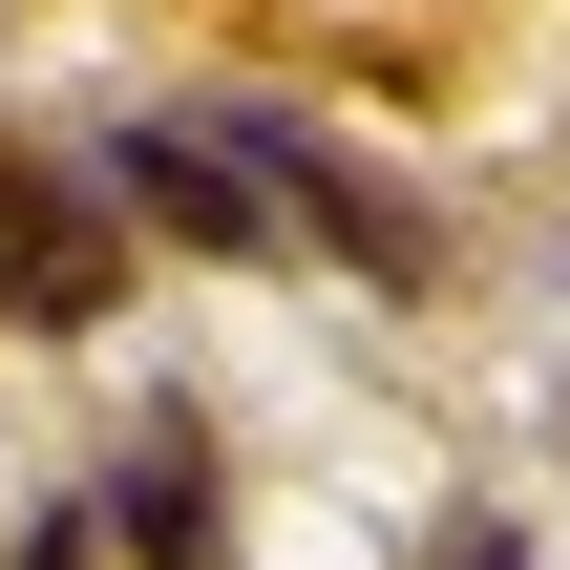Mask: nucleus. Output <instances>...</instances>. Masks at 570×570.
<instances>
[{"label":"nucleus","instance_id":"obj_1","mask_svg":"<svg viewBox=\"0 0 570 570\" xmlns=\"http://www.w3.org/2000/svg\"><path fill=\"white\" fill-rule=\"evenodd\" d=\"M0 317H21V338L127 317V212H106V169L21 148V127H0Z\"/></svg>","mask_w":570,"mask_h":570},{"label":"nucleus","instance_id":"obj_2","mask_svg":"<svg viewBox=\"0 0 570 570\" xmlns=\"http://www.w3.org/2000/svg\"><path fill=\"white\" fill-rule=\"evenodd\" d=\"M106 212H127V233H190V254H275L254 127H127V148H106Z\"/></svg>","mask_w":570,"mask_h":570},{"label":"nucleus","instance_id":"obj_3","mask_svg":"<svg viewBox=\"0 0 570 570\" xmlns=\"http://www.w3.org/2000/svg\"><path fill=\"white\" fill-rule=\"evenodd\" d=\"M254 169H275V233H338V254H360L381 296L423 275V212H402V190H381L360 148H317V127H254Z\"/></svg>","mask_w":570,"mask_h":570},{"label":"nucleus","instance_id":"obj_4","mask_svg":"<svg viewBox=\"0 0 570 570\" xmlns=\"http://www.w3.org/2000/svg\"><path fill=\"white\" fill-rule=\"evenodd\" d=\"M106 529H127L148 570H212V465H190V423H148V444H127V508H106Z\"/></svg>","mask_w":570,"mask_h":570},{"label":"nucleus","instance_id":"obj_5","mask_svg":"<svg viewBox=\"0 0 570 570\" xmlns=\"http://www.w3.org/2000/svg\"><path fill=\"white\" fill-rule=\"evenodd\" d=\"M0 570H106V550H85V508H42V529H21Z\"/></svg>","mask_w":570,"mask_h":570},{"label":"nucleus","instance_id":"obj_6","mask_svg":"<svg viewBox=\"0 0 570 570\" xmlns=\"http://www.w3.org/2000/svg\"><path fill=\"white\" fill-rule=\"evenodd\" d=\"M444 570H529V550H508V529H444Z\"/></svg>","mask_w":570,"mask_h":570}]
</instances>
